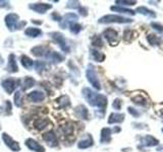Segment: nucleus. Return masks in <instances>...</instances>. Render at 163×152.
<instances>
[{"label":"nucleus","instance_id":"1","mask_svg":"<svg viewBox=\"0 0 163 152\" xmlns=\"http://www.w3.org/2000/svg\"><path fill=\"white\" fill-rule=\"evenodd\" d=\"M84 96L88 102L92 106H98V108H103L107 104V98L102 94H98L96 92L92 91L90 88H84L83 89Z\"/></svg>","mask_w":163,"mask_h":152},{"label":"nucleus","instance_id":"2","mask_svg":"<svg viewBox=\"0 0 163 152\" xmlns=\"http://www.w3.org/2000/svg\"><path fill=\"white\" fill-rule=\"evenodd\" d=\"M133 19L130 18H126L124 16H119V15H105L103 17H101L99 19L100 23H112V22H116V23H129L132 22Z\"/></svg>","mask_w":163,"mask_h":152},{"label":"nucleus","instance_id":"3","mask_svg":"<svg viewBox=\"0 0 163 152\" xmlns=\"http://www.w3.org/2000/svg\"><path fill=\"white\" fill-rule=\"evenodd\" d=\"M86 75H87V79L89 80V82L93 85V87H95L98 90L101 89L100 81H99V79H98L97 74H96V71H95V69L93 68L92 65H89V68L87 69Z\"/></svg>","mask_w":163,"mask_h":152},{"label":"nucleus","instance_id":"4","mask_svg":"<svg viewBox=\"0 0 163 152\" xmlns=\"http://www.w3.org/2000/svg\"><path fill=\"white\" fill-rule=\"evenodd\" d=\"M104 38L108 41V43L110 44V46H116L119 42V38H118V34L116 31L112 30V28H107L103 32Z\"/></svg>","mask_w":163,"mask_h":152},{"label":"nucleus","instance_id":"5","mask_svg":"<svg viewBox=\"0 0 163 152\" xmlns=\"http://www.w3.org/2000/svg\"><path fill=\"white\" fill-rule=\"evenodd\" d=\"M19 17L18 14L15 13H9L8 15H6L5 17V23L7 27L9 28L10 31H13L14 28H18V24L19 22Z\"/></svg>","mask_w":163,"mask_h":152},{"label":"nucleus","instance_id":"6","mask_svg":"<svg viewBox=\"0 0 163 152\" xmlns=\"http://www.w3.org/2000/svg\"><path fill=\"white\" fill-rule=\"evenodd\" d=\"M18 82H19V81L16 79H13V78H8V79H5L2 82V87L7 93L10 94L14 91L16 85H18Z\"/></svg>","mask_w":163,"mask_h":152},{"label":"nucleus","instance_id":"7","mask_svg":"<svg viewBox=\"0 0 163 152\" xmlns=\"http://www.w3.org/2000/svg\"><path fill=\"white\" fill-rule=\"evenodd\" d=\"M2 139H3L4 143H5V144L9 147L12 151H19L20 150L19 144L18 142H15L13 139L9 136V135H7L6 133H3L2 134Z\"/></svg>","mask_w":163,"mask_h":152},{"label":"nucleus","instance_id":"8","mask_svg":"<svg viewBox=\"0 0 163 152\" xmlns=\"http://www.w3.org/2000/svg\"><path fill=\"white\" fill-rule=\"evenodd\" d=\"M43 140L47 142V144L51 147H55L58 145V140H57V137L56 135L54 134V132H52V131H49V132L45 133L43 136Z\"/></svg>","mask_w":163,"mask_h":152},{"label":"nucleus","instance_id":"9","mask_svg":"<svg viewBox=\"0 0 163 152\" xmlns=\"http://www.w3.org/2000/svg\"><path fill=\"white\" fill-rule=\"evenodd\" d=\"M30 8L34 11L38 12V13H45L47 10L51 9L52 5L47 3H35V4H31Z\"/></svg>","mask_w":163,"mask_h":152},{"label":"nucleus","instance_id":"10","mask_svg":"<svg viewBox=\"0 0 163 152\" xmlns=\"http://www.w3.org/2000/svg\"><path fill=\"white\" fill-rule=\"evenodd\" d=\"M26 146L28 147L29 149H31L33 151H36V152H45V149L42 145H40L38 142L34 139H27L26 140Z\"/></svg>","mask_w":163,"mask_h":152},{"label":"nucleus","instance_id":"11","mask_svg":"<svg viewBox=\"0 0 163 152\" xmlns=\"http://www.w3.org/2000/svg\"><path fill=\"white\" fill-rule=\"evenodd\" d=\"M51 36H52V38L60 45V48L62 49L63 51L68 52V48L66 46V43H65V38L62 34H59V32H52Z\"/></svg>","mask_w":163,"mask_h":152},{"label":"nucleus","instance_id":"12","mask_svg":"<svg viewBox=\"0 0 163 152\" xmlns=\"http://www.w3.org/2000/svg\"><path fill=\"white\" fill-rule=\"evenodd\" d=\"M8 66H7V70L11 72V73H15L18 71V64H16L15 61V56L13 54H10L9 57H8Z\"/></svg>","mask_w":163,"mask_h":152},{"label":"nucleus","instance_id":"13","mask_svg":"<svg viewBox=\"0 0 163 152\" xmlns=\"http://www.w3.org/2000/svg\"><path fill=\"white\" fill-rule=\"evenodd\" d=\"M49 124V120L46 118H38V119H36L35 122H34V127L37 129V130H43L45 129L46 127L48 126Z\"/></svg>","mask_w":163,"mask_h":152},{"label":"nucleus","instance_id":"14","mask_svg":"<svg viewBox=\"0 0 163 152\" xmlns=\"http://www.w3.org/2000/svg\"><path fill=\"white\" fill-rule=\"evenodd\" d=\"M44 93L41 92V91H33L31 93H29L28 98L33 102H39V101H42L44 100Z\"/></svg>","mask_w":163,"mask_h":152},{"label":"nucleus","instance_id":"15","mask_svg":"<svg viewBox=\"0 0 163 152\" xmlns=\"http://www.w3.org/2000/svg\"><path fill=\"white\" fill-rule=\"evenodd\" d=\"M142 143L144 144L145 146H148V147H151V146H156L158 145L159 141L157 140V139H155L154 137L150 136V135H147V136H145L144 138L142 139Z\"/></svg>","mask_w":163,"mask_h":152},{"label":"nucleus","instance_id":"16","mask_svg":"<svg viewBox=\"0 0 163 152\" xmlns=\"http://www.w3.org/2000/svg\"><path fill=\"white\" fill-rule=\"evenodd\" d=\"M124 120V114H115L113 113L110 115V117L108 119L109 124H115V123H121Z\"/></svg>","mask_w":163,"mask_h":152},{"label":"nucleus","instance_id":"17","mask_svg":"<svg viewBox=\"0 0 163 152\" xmlns=\"http://www.w3.org/2000/svg\"><path fill=\"white\" fill-rule=\"evenodd\" d=\"M111 140V130L109 128H104L101 131V142L109 143Z\"/></svg>","mask_w":163,"mask_h":152},{"label":"nucleus","instance_id":"18","mask_svg":"<svg viewBox=\"0 0 163 152\" xmlns=\"http://www.w3.org/2000/svg\"><path fill=\"white\" fill-rule=\"evenodd\" d=\"M76 115L81 119H88V110L85 105H79L76 109Z\"/></svg>","mask_w":163,"mask_h":152},{"label":"nucleus","instance_id":"19","mask_svg":"<svg viewBox=\"0 0 163 152\" xmlns=\"http://www.w3.org/2000/svg\"><path fill=\"white\" fill-rule=\"evenodd\" d=\"M92 145H93V138H92L91 135H88L87 139H84V140L79 142L77 147L81 149H85V148H88V147L92 146Z\"/></svg>","mask_w":163,"mask_h":152},{"label":"nucleus","instance_id":"20","mask_svg":"<svg viewBox=\"0 0 163 152\" xmlns=\"http://www.w3.org/2000/svg\"><path fill=\"white\" fill-rule=\"evenodd\" d=\"M24 34L29 37H32V38H37L40 35H42V31L40 28H36V27H29L24 32Z\"/></svg>","mask_w":163,"mask_h":152},{"label":"nucleus","instance_id":"21","mask_svg":"<svg viewBox=\"0 0 163 152\" xmlns=\"http://www.w3.org/2000/svg\"><path fill=\"white\" fill-rule=\"evenodd\" d=\"M137 12H140V13L147 15V16H150V17H155V16H156V14H155V12L153 10H150L147 7H143V6L138 7Z\"/></svg>","mask_w":163,"mask_h":152},{"label":"nucleus","instance_id":"22","mask_svg":"<svg viewBox=\"0 0 163 152\" xmlns=\"http://www.w3.org/2000/svg\"><path fill=\"white\" fill-rule=\"evenodd\" d=\"M49 58H50L54 63H59V62H62L64 60V56H62L57 52H52V53H50V55H49Z\"/></svg>","mask_w":163,"mask_h":152},{"label":"nucleus","instance_id":"23","mask_svg":"<svg viewBox=\"0 0 163 152\" xmlns=\"http://www.w3.org/2000/svg\"><path fill=\"white\" fill-rule=\"evenodd\" d=\"M91 53H92V56H93L94 60H95L96 62H103L104 61L105 55L103 54V53H101V52L97 51V50H92Z\"/></svg>","mask_w":163,"mask_h":152},{"label":"nucleus","instance_id":"24","mask_svg":"<svg viewBox=\"0 0 163 152\" xmlns=\"http://www.w3.org/2000/svg\"><path fill=\"white\" fill-rule=\"evenodd\" d=\"M20 62H22L23 66L27 69L32 68V66L34 65V62L32 61V59L29 58V57H27V56H24V55L22 56V58H20Z\"/></svg>","mask_w":163,"mask_h":152},{"label":"nucleus","instance_id":"25","mask_svg":"<svg viewBox=\"0 0 163 152\" xmlns=\"http://www.w3.org/2000/svg\"><path fill=\"white\" fill-rule=\"evenodd\" d=\"M34 84H35V79H34V78L28 76V77H26V79H24V83H23V89L24 90H27L29 88L33 87V86H34Z\"/></svg>","mask_w":163,"mask_h":152},{"label":"nucleus","instance_id":"26","mask_svg":"<svg viewBox=\"0 0 163 152\" xmlns=\"http://www.w3.org/2000/svg\"><path fill=\"white\" fill-rule=\"evenodd\" d=\"M133 102L134 105H142V106H146L147 105V101H146V98L143 96H137L133 97Z\"/></svg>","mask_w":163,"mask_h":152},{"label":"nucleus","instance_id":"27","mask_svg":"<svg viewBox=\"0 0 163 152\" xmlns=\"http://www.w3.org/2000/svg\"><path fill=\"white\" fill-rule=\"evenodd\" d=\"M45 52H46V48L43 47V46H37L35 48L32 49V53L34 54L35 56H43L45 54Z\"/></svg>","mask_w":163,"mask_h":152},{"label":"nucleus","instance_id":"28","mask_svg":"<svg viewBox=\"0 0 163 152\" xmlns=\"http://www.w3.org/2000/svg\"><path fill=\"white\" fill-rule=\"evenodd\" d=\"M57 101H58V104L60 105L61 108H66V106H68L69 105H71L69 98H68V96H60V97L58 98V100H57Z\"/></svg>","mask_w":163,"mask_h":152},{"label":"nucleus","instance_id":"29","mask_svg":"<svg viewBox=\"0 0 163 152\" xmlns=\"http://www.w3.org/2000/svg\"><path fill=\"white\" fill-rule=\"evenodd\" d=\"M147 39H148V42L151 45H154V46H155V45H159L162 42V40L157 38V37L155 35H149L148 37H147Z\"/></svg>","mask_w":163,"mask_h":152},{"label":"nucleus","instance_id":"30","mask_svg":"<svg viewBox=\"0 0 163 152\" xmlns=\"http://www.w3.org/2000/svg\"><path fill=\"white\" fill-rule=\"evenodd\" d=\"M111 10L114 11H118V12H121V13H126V14H132L134 15V10H130V9H125V8H121V7H117V6H112L111 7Z\"/></svg>","mask_w":163,"mask_h":152},{"label":"nucleus","instance_id":"31","mask_svg":"<svg viewBox=\"0 0 163 152\" xmlns=\"http://www.w3.org/2000/svg\"><path fill=\"white\" fill-rule=\"evenodd\" d=\"M14 104H15L16 106H22L23 105V96H22V92L20 91H16V93H15Z\"/></svg>","mask_w":163,"mask_h":152},{"label":"nucleus","instance_id":"32","mask_svg":"<svg viewBox=\"0 0 163 152\" xmlns=\"http://www.w3.org/2000/svg\"><path fill=\"white\" fill-rule=\"evenodd\" d=\"M69 28H71V32L72 34H79L82 30V26L76 22H73L71 24H69Z\"/></svg>","mask_w":163,"mask_h":152},{"label":"nucleus","instance_id":"33","mask_svg":"<svg viewBox=\"0 0 163 152\" xmlns=\"http://www.w3.org/2000/svg\"><path fill=\"white\" fill-rule=\"evenodd\" d=\"M92 44H93V46L98 47V48H101L102 46H103V42H102V40H101L100 37H98V36H95L93 38Z\"/></svg>","mask_w":163,"mask_h":152},{"label":"nucleus","instance_id":"34","mask_svg":"<svg viewBox=\"0 0 163 152\" xmlns=\"http://www.w3.org/2000/svg\"><path fill=\"white\" fill-rule=\"evenodd\" d=\"M34 66H35V69L38 72H40L41 70H43L44 67H45V63L42 62V61H36L34 63Z\"/></svg>","mask_w":163,"mask_h":152},{"label":"nucleus","instance_id":"35","mask_svg":"<svg viewBox=\"0 0 163 152\" xmlns=\"http://www.w3.org/2000/svg\"><path fill=\"white\" fill-rule=\"evenodd\" d=\"M121 104H122L121 100H119V98H116V100L114 101H113V104H112L113 109H115V110H120V108H121Z\"/></svg>","mask_w":163,"mask_h":152},{"label":"nucleus","instance_id":"36","mask_svg":"<svg viewBox=\"0 0 163 152\" xmlns=\"http://www.w3.org/2000/svg\"><path fill=\"white\" fill-rule=\"evenodd\" d=\"M151 27H152L153 28H155V30L158 31V32H163V26H161L160 23H158V22H152V23H151Z\"/></svg>","mask_w":163,"mask_h":152},{"label":"nucleus","instance_id":"37","mask_svg":"<svg viewBox=\"0 0 163 152\" xmlns=\"http://www.w3.org/2000/svg\"><path fill=\"white\" fill-rule=\"evenodd\" d=\"M137 3V1H125V0H119V1H116V4H124V5H129V6H132L134 5Z\"/></svg>","mask_w":163,"mask_h":152},{"label":"nucleus","instance_id":"38","mask_svg":"<svg viewBox=\"0 0 163 152\" xmlns=\"http://www.w3.org/2000/svg\"><path fill=\"white\" fill-rule=\"evenodd\" d=\"M130 34H133V32L130 31V30H126L124 31V40L125 41H128V42H130L132 41V37H130Z\"/></svg>","mask_w":163,"mask_h":152},{"label":"nucleus","instance_id":"39","mask_svg":"<svg viewBox=\"0 0 163 152\" xmlns=\"http://www.w3.org/2000/svg\"><path fill=\"white\" fill-rule=\"evenodd\" d=\"M129 113L132 114L134 117H139V116H140V113L137 112V110H134L133 108H129Z\"/></svg>","mask_w":163,"mask_h":152},{"label":"nucleus","instance_id":"40","mask_svg":"<svg viewBox=\"0 0 163 152\" xmlns=\"http://www.w3.org/2000/svg\"><path fill=\"white\" fill-rule=\"evenodd\" d=\"M79 11H80V13H81L82 15H84V16H86V15L88 14V12H87V9H86L85 7H80Z\"/></svg>","mask_w":163,"mask_h":152},{"label":"nucleus","instance_id":"41","mask_svg":"<svg viewBox=\"0 0 163 152\" xmlns=\"http://www.w3.org/2000/svg\"><path fill=\"white\" fill-rule=\"evenodd\" d=\"M52 18H54L55 20H60L61 19V17L57 13H53L52 14Z\"/></svg>","mask_w":163,"mask_h":152},{"label":"nucleus","instance_id":"42","mask_svg":"<svg viewBox=\"0 0 163 152\" xmlns=\"http://www.w3.org/2000/svg\"><path fill=\"white\" fill-rule=\"evenodd\" d=\"M33 23H37V24H41L42 22H36V20H33Z\"/></svg>","mask_w":163,"mask_h":152},{"label":"nucleus","instance_id":"43","mask_svg":"<svg viewBox=\"0 0 163 152\" xmlns=\"http://www.w3.org/2000/svg\"><path fill=\"white\" fill-rule=\"evenodd\" d=\"M1 61H2V57H1V55H0V63H1Z\"/></svg>","mask_w":163,"mask_h":152},{"label":"nucleus","instance_id":"44","mask_svg":"<svg viewBox=\"0 0 163 152\" xmlns=\"http://www.w3.org/2000/svg\"><path fill=\"white\" fill-rule=\"evenodd\" d=\"M162 116H163V112H162Z\"/></svg>","mask_w":163,"mask_h":152},{"label":"nucleus","instance_id":"45","mask_svg":"<svg viewBox=\"0 0 163 152\" xmlns=\"http://www.w3.org/2000/svg\"><path fill=\"white\" fill-rule=\"evenodd\" d=\"M162 132H163V130H162Z\"/></svg>","mask_w":163,"mask_h":152}]
</instances>
